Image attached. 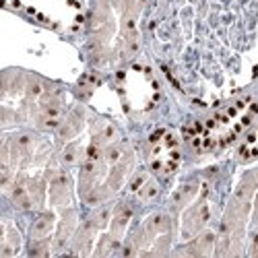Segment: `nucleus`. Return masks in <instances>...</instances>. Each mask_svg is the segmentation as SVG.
I'll return each mask as SVG.
<instances>
[{"instance_id": "1", "label": "nucleus", "mask_w": 258, "mask_h": 258, "mask_svg": "<svg viewBox=\"0 0 258 258\" xmlns=\"http://www.w3.org/2000/svg\"><path fill=\"white\" fill-rule=\"evenodd\" d=\"M46 178H48V203L54 211H62V209H69L75 203V195L77 186L73 176L69 174L67 167L58 165H50L46 167Z\"/></svg>"}, {"instance_id": "2", "label": "nucleus", "mask_w": 258, "mask_h": 258, "mask_svg": "<svg viewBox=\"0 0 258 258\" xmlns=\"http://www.w3.org/2000/svg\"><path fill=\"white\" fill-rule=\"evenodd\" d=\"M67 114V105H64V93L60 89L46 87L44 95L39 97L31 122L44 133H56L58 126Z\"/></svg>"}, {"instance_id": "3", "label": "nucleus", "mask_w": 258, "mask_h": 258, "mask_svg": "<svg viewBox=\"0 0 258 258\" xmlns=\"http://www.w3.org/2000/svg\"><path fill=\"white\" fill-rule=\"evenodd\" d=\"M180 215H182L180 217V238L184 242H188L207 229V225L211 221V207H209L207 199L201 197L192 205H188Z\"/></svg>"}, {"instance_id": "4", "label": "nucleus", "mask_w": 258, "mask_h": 258, "mask_svg": "<svg viewBox=\"0 0 258 258\" xmlns=\"http://www.w3.org/2000/svg\"><path fill=\"white\" fill-rule=\"evenodd\" d=\"M58 225H56V231H54V252L56 254H64L69 252V246H71V240L77 231V227L81 225L79 223V211L75 207H69V209H62L58 211Z\"/></svg>"}, {"instance_id": "5", "label": "nucleus", "mask_w": 258, "mask_h": 258, "mask_svg": "<svg viewBox=\"0 0 258 258\" xmlns=\"http://www.w3.org/2000/svg\"><path fill=\"white\" fill-rule=\"evenodd\" d=\"M85 126H87V116H85V110L81 105H75L71 110H67L64 114L58 131H56V141L67 145L69 141L73 139H79V135L85 131Z\"/></svg>"}, {"instance_id": "6", "label": "nucleus", "mask_w": 258, "mask_h": 258, "mask_svg": "<svg viewBox=\"0 0 258 258\" xmlns=\"http://www.w3.org/2000/svg\"><path fill=\"white\" fill-rule=\"evenodd\" d=\"M101 231L87 219L85 223H81L73 235L71 240V246H69V252L67 254H75V256H93V248H95V242H97V235Z\"/></svg>"}, {"instance_id": "7", "label": "nucleus", "mask_w": 258, "mask_h": 258, "mask_svg": "<svg viewBox=\"0 0 258 258\" xmlns=\"http://www.w3.org/2000/svg\"><path fill=\"white\" fill-rule=\"evenodd\" d=\"M89 137L93 145L105 149L107 145H112L116 141H120V133H118V126L110 120H105V118H93L89 122Z\"/></svg>"}, {"instance_id": "8", "label": "nucleus", "mask_w": 258, "mask_h": 258, "mask_svg": "<svg viewBox=\"0 0 258 258\" xmlns=\"http://www.w3.org/2000/svg\"><path fill=\"white\" fill-rule=\"evenodd\" d=\"M215 244H217V233L205 229L201 231L197 238L188 240L176 254H190V256H213L215 254Z\"/></svg>"}, {"instance_id": "9", "label": "nucleus", "mask_w": 258, "mask_h": 258, "mask_svg": "<svg viewBox=\"0 0 258 258\" xmlns=\"http://www.w3.org/2000/svg\"><path fill=\"white\" fill-rule=\"evenodd\" d=\"M133 167H135V153L131 151L128 155H124L118 163L110 165V169H107V178H105V184L110 186L114 192H118L126 182L128 178H131L133 174Z\"/></svg>"}, {"instance_id": "10", "label": "nucleus", "mask_w": 258, "mask_h": 258, "mask_svg": "<svg viewBox=\"0 0 258 258\" xmlns=\"http://www.w3.org/2000/svg\"><path fill=\"white\" fill-rule=\"evenodd\" d=\"M58 225V211H44L41 209L37 213V217L31 221L29 227V235L31 240H39V238H52V233L56 231Z\"/></svg>"}, {"instance_id": "11", "label": "nucleus", "mask_w": 258, "mask_h": 258, "mask_svg": "<svg viewBox=\"0 0 258 258\" xmlns=\"http://www.w3.org/2000/svg\"><path fill=\"white\" fill-rule=\"evenodd\" d=\"M131 221H133V207L128 203H118L114 207V215H112V221H110L107 231H110L116 240L124 242V235L128 233V229H131Z\"/></svg>"}, {"instance_id": "12", "label": "nucleus", "mask_w": 258, "mask_h": 258, "mask_svg": "<svg viewBox=\"0 0 258 258\" xmlns=\"http://www.w3.org/2000/svg\"><path fill=\"white\" fill-rule=\"evenodd\" d=\"M171 227H174V219H171L169 213H163V211H157V213H151L149 217L143 221V229L147 233L149 242L153 244V240L161 233H171Z\"/></svg>"}, {"instance_id": "13", "label": "nucleus", "mask_w": 258, "mask_h": 258, "mask_svg": "<svg viewBox=\"0 0 258 258\" xmlns=\"http://www.w3.org/2000/svg\"><path fill=\"white\" fill-rule=\"evenodd\" d=\"M85 155H87V145H85L83 141H79V139H73V141H69L67 145L62 147L60 157H58V163H60L62 167H67V169L79 167V165L83 163Z\"/></svg>"}, {"instance_id": "14", "label": "nucleus", "mask_w": 258, "mask_h": 258, "mask_svg": "<svg viewBox=\"0 0 258 258\" xmlns=\"http://www.w3.org/2000/svg\"><path fill=\"white\" fill-rule=\"evenodd\" d=\"M199 199V184L197 182H188V184H182L178 186L169 197V207L174 213H182L188 205H192Z\"/></svg>"}, {"instance_id": "15", "label": "nucleus", "mask_w": 258, "mask_h": 258, "mask_svg": "<svg viewBox=\"0 0 258 258\" xmlns=\"http://www.w3.org/2000/svg\"><path fill=\"white\" fill-rule=\"evenodd\" d=\"M23 248V238L15 225L5 223L3 227V235H0V258H11L17 256Z\"/></svg>"}, {"instance_id": "16", "label": "nucleus", "mask_w": 258, "mask_h": 258, "mask_svg": "<svg viewBox=\"0 0 258 258\" xmlns=\"http://www.w3.org/2000/svg\"><path fill=\"white\" fill-rule=\"evenodd\" d=\"M9 197L13 201V205L21 211H27V209H33V201H31V192H29V184H27V174L19 171L17 174V180L9 192Z\"/></svg>"}, {"instance_id": "17", "label": "nucleus", "mask_w": 258, "mask_h": 258, "mask_svg": "<svg viewBox=\"0 0 258 258\" xmlns=\"http://www.w3.org/2000/svg\"><path fill=\"white\" fill-rule=\"evenodd\" d=\"M27 184H29V192H31V201H33V209L41 211L48 203V178L44 176H27Z\"/></svg>"}, {"instance_id": "18", "label": "nucleus", "mask_w": 258, "mask_h": 258, "mask_svg": "<svg viewBox=\"0 0 258 258\" xmlns=\"http://www.w3.org/2000/svg\"><path fill=\"white\" fill-rule=\"evenodd\" d=\"M25 83H27V75H23L21 71H7L3 77V89L7 97H15L25 93Z\"/></svg>"}, {"instance_id": "19", "label": "nucleus", "mask_w": 258, "mask_h": 258, "mask_svg": "<svg viewBox=\"0 0 258 258\" xmlns=\"http://www.w3.org/2000/svg\"><path fill=\"white\" fill-rule=\"evenodd\" d=\"M122 252V242L116 240L110 231H101L97 235V242L93 248V256H112Z\"/></svg>"}, {"instance_id": "20", "label": "nucleus", "mask_w": 258, "mask_h": 258, "mask_svg": "<svg viewBox=\"0 0 258 258\" xmlns=\"http://www.w3.org/2000/svg\"><path fill=\"white\" fill-rule=\"evenodd\" d=\"M114 195H116V192H114L110 186H107L105 182H101V184H97L93 190H89L81 201H83L85 205H89V207H99V205H103V203L110 201Z\"/></svg>"}, {"instance_id": "21", "label": "nucleus", "mask_w": 258, "mask_h": 258, "mask_svg": "<svg viewBox=\"0 0 258 258\" xmlns=\"http://www.w3.org/2000/svg\"><path fill=\"white\" fill-rule=\"evenodd\" d=\"M114 207L116 205H110V203H103V205L95 207L93 213L89 215V221L99 231H107V227H110V221H112V215H114Z\"/></svg>"}, {"instance_id": "22", "label": "nucleus", "mask_w": 258, "mask_h": 258, "mask_svg": "<svg viewBox=\"0 0 258 258\" xmlns=\"http://www.w3.org/2000/svg\"><path fill=\"white\" fill-rule=\"evenodd\" d=\"M54 252V240L52 238H39V240H31L27 254L31 258H46Z\"/></svg>"}, {"instance_id": "23", "label": "nucleus", "mask_w": 258, "mask_h": 258, "mask_svg": "<svg viewBox=\"0 0 258 258\" xmlns=\"http://www.w3.org/2000/svg\"><path fill=\"white\" fill-rule=\"evenodd\" d=\"M171 252V233H161L153 240V244L149 246L147 254L149 256H165Z\"/></svg>"}, {"instance_id": "24", "label": "nucleus", "mask_w": 258, "mask_h": 258, "mask_svg": "<svg viewBox=\"0 0 258 258\" xmlns=\"http://www.w3.org/2000/svg\"><path fill=\"white\" fill-rule=\"evenodd\" d=\"M157 195H159V184H157L153 178H149V180L139 188V192H137V197H139L141 201H145V203L157 199Z\"/></svg>"}, {"instance_id": "25", "label": "nucleus", "mask_w": 258, "mask_h": 258, "mask_svg": "<svg viewBox=\"0 0 258 258\" xmlns=\"http://www.w3.org/2000/svg\"><path fill=\"white\" fill-rule=\"evenodd\" d=\"M145 5H147V0H126V3H124V9H122L120 15L139 19L141 13H143V9H145Z\"/></svg>"}, {"instance_id": "26", "label": "nucleus", "mask_w": 258, "mask_h": 258, "mask_svg": "<svg viewBox=\"0 0 258 258\" xmlns=\"http://www.w3.org/2000/svg\"><path fill=\"white\" fill-rule=\"evenodd\" d=\"M147 180H149L147 171H145V169H137V171H133V174H131V178H128V182H126V186H128V190H131V192H139V188H141Z\"/></svg>"}, {"instance_id": "27", "label": "nucleus", "mask_w": 258, "mask_h": 258, "mask_svg": "<svg viewBox=\"0 0 258 258\" xmlns=\"http://www.w3.org/2000/svg\"><path fill=\"white\" fill-rule=\"evenodd\" d=\"M248 254H250V256H258V231L252 235L250 246H248Z\"/></svg>"}, {"instance_id": "28", "label": "nucleus", "mask_w": 258, "mask_h": 258, "mask_svg": "<svg viewBox=\"0 0 258 258\" xmlns=\"http://www.w3.org/2000/svg\"><path fill=\"white\" fill-rule=\"evenodd\" d=\"M252 219H254V221H258V192H256L254 203H252Z\"/></svg>"}, {"instance_id": "29", "label": "nucleus", "mask_w": 258, "mask_h": 258, "mask_svg": "<svg viewBox=\"0 0 258 258\" xmlns=\"http://www.w3.org/2000/svg\"><path fill=\"white\" fill-rule=\"evenodd\" d=\"M256 178H258V169H256Z\"/></svg>"}]
</instances>
